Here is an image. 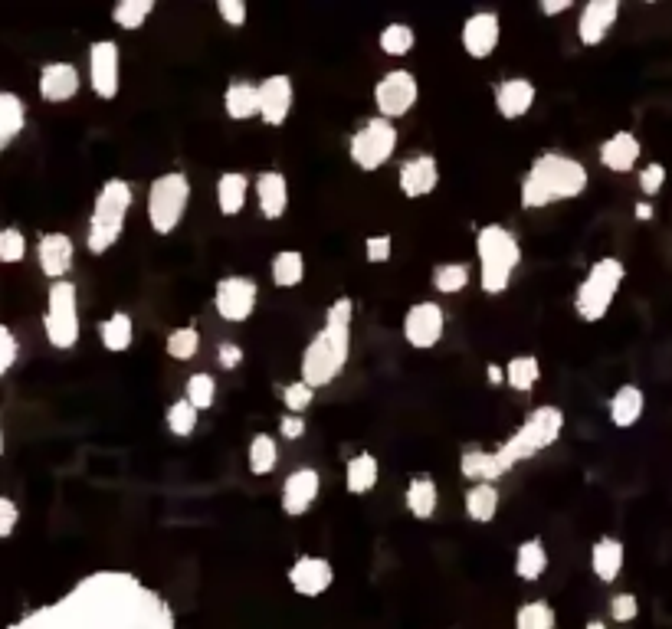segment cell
Returning <instances> with one entry per match:
<instances>
[{
	"instance_id": "1",
	"label": "cell",
	"mask_w": 672,
	"mask_h": 629,
	"mask_svg": "<svg viewBox=\"0 0 672 629\" xmlns=\"http://www.w3.org/2000/svg\"><path fill=\"white\" fill-rule=\"evenodd\" d=\"M351 322H355V299L351 295H338L328 305L325 325L309 338L299 358V381L322 390L335 384L345 374L351 358Z\"/></svg>"
},
{
	"instance_id": "2",
	"label": "cell",
	"mask_w": 672,
	"mask_h": 629,
	"mask_svg": "<svg viewBox=\"0 0 672 629\" xmlns=\"http://www.w3.org/2000/svg\"><path fill=\"white\" fill-rule=\"evenodd\" d=\"M587 184H591V171L584 161L561 151H545L528 164L522 177V207L545 210L564 200H577L587 191Z\"/></svg>"
},
{
	"instance_id": "3",
	"label": "cell",
	"mask_w": 672,
	"mask_h": 629,
	"mask_svg": "<svg viewBox=\"0 0 672 629\" xmlns=\"http://www.w3.org/2000/svg\"><path fill=\"white\" fill-rule=\"evenodd\" d=\"M479 289L486 295H505L522 266V243L505 223H486L476 230Z\"/></svg>"
},
{
	"instance_id": "4",
	"label": "cell",
	"mask_w": 672,
	"mask_h": 629,
	"mask_svg": "<svg viewBox=\"0 0 672 629\" xmlns=\"http://www.w3.org/2000/svg\"><path fill=\"white\" fill-rule=\"evenodd\" d=\"M132 204H135V191L122 177H109V181L99 187L96 200H92L89 227H86V249L92 256H105L122 240Z\"/></svg>"
},
{
	"instance_id": "5",
	"label": "cell",
	"mask_w": 672,
	"mask_h": 629,
	"mask_svg": "<svg viewBox=\"0 0 672 629\" xmlns=\"http://www.w3.org/2000/svg\"><path fill=\"white\" fill-rule=\"evenodd\" d=\"M564 433V410L554 407V403H541L528 417L522 420V426L505 439V443L495 446V453L505 462V469H515L518 462L535 459L538 453H545Z\"/></svg>"
},
{
	"instance_id": "6",
	"label": "cell",
	"mask_w": 672,
	"mask_h": 629,
	"mask_svg": "<svg viewBox=\"0 0 672 629\" xmlns=\"http://www.w3.org/2000/svg\"><path fill=\"white\" fill-rule=\"evenodd\" d=\"M623 279H627V266L617 256H600L591 269L584 272V279L574 289V315L587 325L604 322L610 315L613 302H617Z\"/></svg>"
},
{
	"instance_id": "7",
	"label": "cell",
	"mask_w": 672,
	"mask_h": 629,
	"mask_svg": "<svg viewBox=\"0 0 672 629\" xmlns=\"http://www.w3.org/2000/svg\"><path fill=\"white\" fill-rule=\"evenodd\" d=\"M191 194H194L191 177L184 171H164L148 184L145 217H148V227L155 230V236H171L181 227L187 217V207H191Z\"/></svg>"
},
{
	"instance_id": "8",
	"label": "cell",
	"mask_w": 672,
	"mask_h": 629,
	"mask_svg": "<svg viewBox=\"0 0 672 629\" xmlns=\"http://www.w3.org/2000/svg\"><path fill=\"white\" fill-rule=\"evenodd\" d=\"M43 335L56 351H73L82 338V318H79V292L69 279L50 282L46 292V312H43Z\"/></svg>"
},
{
	"instance_id": "9",
	"label": "cell",
	"mask_w": 672,
	"mask_h": 629,
	"mask_svg": "<svg viewBox=\"0 0 672 629\" xmlns=\"http://www.w3.org/2000/svg\"><path fill=\"white\" fill-rule=\"evenodd\" d=\"M397 145H400L397 122H391V118H381V115H371L368 122L358 125V132H351L348 158H351V164H355L358 171L374 174V171H381L384 164L394 158Z\"/></svg>"
},
{
	"instance_id": "10",
	"label": "cell",
	"mask_w": 672,
	"mask_h": 629,
	"mask_svg": "<svg viewBox=\"0 0 672 629\" xmlns=\"http://www.w3.org/2000/svg\"><path fill=\"white\" fill-rule=\"evenodd\" d=\"M420 102V79L417 73H410V69H391V73H384L381 79L374 82V105H377V115L381 118H404L414 112V105Z\"/></svg>"
},
{
	"instance_id": "11",
	"label": "cell",
	"mask_w": 672,
	"mask_h": 629,
	"mask_svg": "<svg viewBox=\"0 0 672 629\" xmlns=\"http://www.w3.org/2000/svg\"><path fill=\"white\" fill-rule=\"evenodd\" d=\"M256 305H259V286H256V279L240 276V272L217 279V286H214V312L227 325L250 322L253 312H256Z\"/></svg>"
},
{
	"instance_id": "12",
	"label": "cell",
	"mask_w": 672,
	"mask_h": 629,
	"mask_svg": "<svg viewBox=\"0 0 672 629\" xmlns=\"http://www.w3.org/2000/svg\"><path fill=\"white\" fill-rule=\"evenodd\" d=\"M89 86L96 99L112 102L122 92V46L115 40L89 43Z\"/></svg>"
},
{
	"instance_id": "13",
	"label": "cell",
	"mask_w": 672,
	"mask_h": 629,
	"mask_svg": "<svg viewBox=\"0 0 672 629\" xmlns=\"http://www.w3.org/2000/svg\"><path fill=\"white\" fill-rule=\"evenodd\" d=\"M400 331H404V341L414 351H433L446 335V308L433 299L414 302L404 312V325H400Z\"/></svg>"
},
{
	"instance_id": "14",
	"label": "cell",
	"mask_w": 672,
	"mask_h": 629,
	"mask_svg": "<svg viewBox=\"0 0 672 629\" xmlns=\"http://www.w3.org/2000/svg\"><path fill=\"white\" fill-rule=\"evenodd\" d=\"M286 580H289V587H292V593H296V597L315 600V597H322V593L332 590V584H335V567L322 554H299L296 561L289 564Z\"/></svg>"
},
{
	"instance_id": "15",
	"label": "cell",
	"mask_w": 672,
	"mask_h": 629,
	"mask_svg": "<svg viewBox=\"0 0 672 629\" xmlns=\"http://www.w3.org/2000/svg\"><path fill=\"white\" fill-rule=\"evenodd\" d=\"M459 43H463V53L469 59H476V63L489 59L502 43V17L495 14V10H476V14H469L463 20V27H459Z\"/></svg>"
},
{
	"instance_id": "16",
	"label": "cell",
	"mask_w": 672,
	"mask_h": 629,
	"mask_svg": "<svg viewBox=\"0 0 672 629\" xmlns=\"http://www.w3.org/2000/svg\"><path fill=\"white\" fill-rule=\"evenodd\" d=\"M318 495H322V472L312 469V466H299V469L289 472L286 482H282L279 508L289 518H302V515L312 512V505L318 502Z\"/></svg>"
},
{
	"instance_id": "17",
	"label": "cell",
	"mask_w": 672,
	"mask_h": 629,
	"mask_svg": "<svg viewBox=\"0 0 672 629\" xmlns=\"http://www.w3.org/2000/svg\"><path fill=\"white\" fill-rule=\"evenodd\" d=\"M292 105H296V86L292 76L273 73L259 82V122L266 128H282L289 122Z\"/></svg>"
},
{
	"instance_id": "18",
	"label": "cell",
	"mask_w": 672,
	"mask_h": 629,
	"mask_svg": "<svg viewBox=\"0 0 672 629\" xmlns=\"http://www.w3.org/2000/svg\"><path fill=\"white\" fill-rule=\"evenodd\" d=\"M620 20V0H591V4L581 7V14H577V43L587 46V50H594V46L604 43L613 27H617Z\"/></svg>"
},
{
	"instance_id": "19",
	"label": "cell",
	"mask_w": 672,
	"mask_h": 629,
	"mask_svg": "<svg viewBox=\"0 0 672 629\" xmlns=\"http://www.w3.org/2000/svg\"><path fill=\"white\" fill-rule=\"evenodd\" d=\"M253 194H256V210L259 217H263L266 223H276L289 213V177L269 168V171H259L253 177Z\"/></svg>"
},
{
	"instance_id": "20",
	"label": "cell",
	"mask_w": 672,
	"mask_h": 629,
	"mask_svg": "<svg viewBox=\"0 0 672 629\" xmlns=\"http://www.w3.org/2000/svg\"><path fill=\"white\" fill-rule=\"evenodd\" d=\"M37 263H40V272L50 282H63L69 272H73V263H76L73 236H66L60 230L43 233L40 243H37Z\"/></svg>"
},
{
	"instance_id": "21",
	"label": "cell",
	"mask_w": 672,
	"mask_h": 629,
	"mask_svg": "<svg viewBox=\"0 0 672 629\" xmlns=\"http://www.w3.org/2000/svg\"><path fill=\"white\" fill-rule=\"evenodd\" d=\"M37 89H40V99L50 102V105H63V102H73L82 89V73L76 69V63H66V59H56V63H46L40 69V79H37Z\"/></svg>"
},
{
	"instance_id": "22",
	"label": "cell",
	"mask_w": 672,
	"mask_h": 629,
	"mask_svg": "<svg viewBox=\"0 0 672 629\" xmlns=\"http://www.w3.org/2000/svg\"><path fill=\"white\" fill-rule=\"evenodd\" d=\"M440 184V164L433 154H414L397 168V187L407 200H423Z\"/></svg>"
},
{
	"instance_id": "23",
	"label": "cell",
	"mask_w": 672,
	"mask_h": 629,
	"mask_svg": "<svg viewBox=\"0 0 672 629\" xmlns=\"http://www.w3.org/2000/svg\"><path fill=\"white\" fill-rule=\"evenodd\" d=\"M535 99H538V86L525 76L502 79L499 86H495V112H499L505 122H518V118H525L535 109Z\"/></svg>"
},
{
	"instance_id": "24",
	"label": "cell",
	"mask_w": 672,
	"mask_h": 629,
	"mask_svg": "<svg viewBox=\"0 0 672 629\" xmlns=\"http://www.w3.org/2000/svg\"><path fill=\"white\" fill-rule=\"evenodd\" d=\"M597 158L610 174H630L643 158V145L633 132H613L610 138L600 141Z\"/></svg>"
},
{
	"instance_id": "25",
	"label": "cell",
	"mask_w": 672,
	"mask_h": 629,
	"mask_svg": "<svg viewBox=\"0 0 672 629\" xmlns=\"http://www.w3.org/2000/svg\"><path fill=\"white\" fill-rule=\"evenodd\" d=\"M643 410H646V394L640 384H620L607 403V417L617 430H633V426L643 420Z\"/></svg>"
},
{
	"instance_id": "26",
	"label": "cell",
	"mask_w": 672,
	"mask_h": 629,
	"mask_svg": "<svg viewBox=\"0 0 672 629\" xmlns=\"http://www.w3.org/2000/svg\"><path fill=\"white\" fill-rule=\"evenodd\" d=\"M623 564H627V548H623L620 538L613 534H600L591 544V571L600 584H613L623 574Z\"/></svg>"
},
{
	"instance_id": "27",
	"label": "cell",
	"mask_w": 672,
	"mask_h": 629,
	"mask_svg": "<svg viewBox=\"0 0 672 629\" xmlns=\"http://www.w3.org/2000/svg\"><path fill=\"white\" fill-rule=\"evenodd\" d=\"M459 476H463L469 485H476V482L499 485L502 476H509V469H505V462L499 459L495 449H466V453L459 456Z\"/></svg>"
},
{
	"instance_id": "28",
	"label": "cell",
	"mask_w": 672,
	"mask_h": 629,
	"mask_svg": "<svg viewBox=\"0 0 672 629\" xmlns=\"http://www.w3.org/2000/svg\"><path fill=\"white\" fill-rule=\"evenodd\" d=\"M253 181L243 171H223L217 177V210L220 217H240L250 200Z\"/></svg>"
},
{
	"instance_id": "29",
	"label": "cell",
	"mask_w": 672,
	"mask_h": 629,
	"mask_svg": "<svg viewBox=\"0 0 672 629\" xmlns=\"http://www.w3.org/2000/svg\"><path fill=\"white\" fill-rule=\"evenodd\" d=\"M502 508V492L495 482H476L463 495V512L473 525H489Z\"/></svg>"
},
{
	"instance_id": "30",
	"label": "cell",
	"mask_w": 672,
	"mask_h": 629,
	"mask_svg": "<svg viewBox=\"0 0 672 629\" xmlns=\"http://www.w3.org/2000/svg\"><path fill=\"white\" fill-rule=\"evenodd\" d=\"M404 508L410 512V518L430 521L436 515V508H440V485H436V479L430 476L410 479L404 489Z\"/></svg>"
},
{
	"instance_id": "31",
	"label": "cell",
	"mask_w": 672,
	"mask_h": 629,
	"mask_svg": "<svg viewBox=\"0 0 672 629\" xmlns=\"http://www.w3.org/2000/svg\"><path fill=\"white\" fill-rule=\"evenodd\" d=\"M377 479H381V462L374 453H355L345 462V489L348 495H368L377 489Z\"/></svg>"
},
{
	"instance_id": "32",
	"label": "cell",
	"mask_w": 672,
	"mask_h": 629,
	"mask_svg": "<svg viewBox=\"0 0 672 629\" xmlns=\"http://www.w3.org/2000/svg\"><path fill=\"white\" fill-rule=\"evenodd\" d=\"M551 557H548V544L541 538H528L515 548V564L512 571L518 580H525V584H535V580H541V574L548 571Z\"/></svg>"
},
{
	"instance_id": "33",
	"label": "cell",
	"mask_w": 672,
	"mask_h": 629,
	"mask_svg": "<svg viewBox=\"0 0 672 629\" xmlns=\"http://www.w3.org/2000/svg\"><path fill=\"white\" fill-rule=\"evenodd\" d=\"M223 112L230 122H250L259 115V86L256 82H230L223 89Z\"/></svg>"
},
{
	"instance_id": "34",
	"label": "cell",
	"mask_w": 672,
	"mask_h": 629,
	"mask_svg": "<svg viewBox=\"0 0 672 629\" xmlns=\"http://www.w3.org/2000/svg\"><path fill=\"white\" fill-rule=\"evenodd\" d=\"M99 341L109 354H125L135 344V318L128 312H112L105 322H99Z\"/></svg>"
},
{
	"instance_id": "35",
	"label": "cell",
	"mask_w": 672,
	"mask_h": 629,
	"mask_svg": "<svg viewBox=\"0 0 672 629\" xmlns=\"http://www.w3.org/2000/svg\"><path fill=\"white\" fill-rule=\"evenodd\" d=\"M23 128H27V105L17 92H0V154L14 145Z\"/></svg>"
},
{
	"instance_id": "36",
	"label": "cell",
	"mask_w": 672,
	"mask_h": 629,
	"mask_svg": "<svg viewBox=\"0 0 672 629\" xmlns=\"http://www.w3.org/2000/svg\"><path fill=\"white\" fill-rule=\"evenodd\" d=\"M269 279L276 289H296L305 282V253L302 249H279L269 259Z\"/></svg>"
},
{
	"instance_id": "37",
	"label": "cell",
	"mask_w": 672,
	"mask_h": 629,
	"mask_svg": "<svg viewBox=\"0 0 672 629\" xmlns=\"http://www.w3.org/2000/svg\"><path fill=\"white\" fill-rule=\"evenodd\" d=\"M246 466L256 479L269 476L279 466V439L273 433H253L250 446H246Z\"/></svg>"
},
{
	"instance_id": "38",
	"label": "cell",
	"mask_w": 672,
	"mask_h": 629,
	"mask_svg": "<svg viewBox=\"0 0 672 629\" xmlns=\"http://www.w3.org/2000/svg\"><path fill=\"white\" fill-rule=\"evenodd\" d=\"M164 354H168L171 361L178 364H187L194 361L200 354V328L197 325H178L168 331V338H164Z\"/></svg>"
},
{
	"instance_id": "39",
	"label": "cell",
	"mask_w": 672,
	"mask_h": 629,
	"mask_svg": "<svg viewBox=\"0 0 672 629\" xmlns=\"http://www.w3.org/2000/svg\"><path fill=\"white\" fill-rule=\"evenodd\" d=\"M541 381V361L535 354H515V358L505 364V384L518 394H528Z\"/></svg>"
},
{
	"instance_id": "40",
	"label": "cell",
	"mask_w": 672,
	"mask_h": 629,
	"mask_svg": "<svg viewBox=\"0 0 672 629\" xmlns=\"http://www.w3.org/2000/svg\"><path fill=\"white\" fill-rule=\"evenodd\" d=\"M197 423H200V410L194 407L191 400H171L168 410H164V426H168V433L174 439H187L197 433Z\"/></svg>"
},
{
	"instance_id": "41",
	"label": "cell",
	"mask_w": 672,
	"mask_h": 629,
	"mask_svg": "<svg viewBox=\"0 0 672 629\" xmlns=\"http://www.w3.org/2000/svg\"><path fill=\"white\" fill-rule=\"evenodd\" d=\"M377 46H381L384 56L404 59L417 46V33H414V27H410V23L394 20V23H387L381 33H377Z\"/></svg>"
},
{
	"instance_id": "42",
	"label": "cell",
	"mask_w": 672,
	"mask_h": 629,
	"mask_svg": "<svg viewBox=\"0 0 672 629\" xmlns=\"http://www.w3.org/2000/svg\"><path fill=\"white\" fill-rule=\"evenodd\" d=\"M155 10H158L155 0H119V4L112 7V23L119 30L135 33L145 27V20L155 14Z\"/></svg>"
},
{
	"instance_id": "43",
	"label": "cell",
	"mask_w": 672,
	"mask_h": 629,
	"mask_svg": "<svg viewBox=\"0 0 672 629\" xmlns=\"http://www.w3.org/2000/svg\"><path fill=\"white\" fill-rule=\"evenodd\" d=\"M469 276H473V272H469L466 263H440L430 272V286L440 295H459L469 286Z\"/></svg>"
},
{
	"instance_id": "44",
	"label": "cell",
	"mask_w": 672,
	"mask_h": 629,
	"mask_svg": "<svg viewBox=\"0 0 672 629\" xmlns=\"http://www.w3.org/2000/svg\"><path fill=\"white\" fill-rule=\"evenodd\" d=\"M515 629H558V610L548 600H528L515 610Z\"/></svg>"
},
{
	"instance_id": "45",
	"label": "cell",
	"mask_w": 672,
	"mask_h": 629,
	"mask_svg": "<svg viewBox=\"0 0 672 629\" xmlns=\"http://www.w3.org/2000/svg\"><path fill=\"white\" fill-rule=\"evenodd\" d=\"M217 390H220V387H217V377H214V374L194 371V374L184 381V400H191L200 413H207V410H214Z\"/></svg>"
},
{
	"instance_id": "46",
	"label": "cell",
	"mask_w": 672,
	"mask_h": 629,
	"mask_svg": "<svg viewBox=\"0 0 672 629\" xmlns=\"http://www.w3.org/2000/svg\"><path fill=\"white\" fill-rule=\"evenodd\" d=\"M27 249H30V243L20 227H0V263H7V266L23 263V259H27Z\"/></svg>"
},
{
	"instance_id": "47",
	"label": "cell",
	"mask_w": 672,
	"mask_h": 629,
	"mask_svg": "<svg viewBox=\"0 0 672 629\" xmlns=\"http://www.w3.org/2000/svg\"><path fill=\"white\" fill-rule=\"evenodd\" d=\"M315 394H318V390L309 387L305 381H292V384H286V387L279 390L286 413H299V417H305V410H309L312 403H315Z\"/></svg>"
},
{
	"instance_id": "48",
	"label": "cell",
	"mask_w": 672,
	"mask_h": 629,
	"mask_svg": "<svg viewBox=\"0 0 672 629\" xmlns=\"http://www.w3.org/2000/svg\"><path fill=\"white\" fill-rule=\"evenodd\" d=\"M607 613H610L613 623L627 626V623L636 620V616H640V597H636V593H630V590L613 593L610 603H607Z\"/></svg>"
},
{
	"instance_id": "49",
	"label": "cell",
	"mask_w": 672,
	"mask_h": 629,
	"mask_svg": "<svg viewBox=\"0 0 672 629\" xmlns=\"http://www.w3.org/2000/svg\"><path fill=\"white\" fill-rule=\"evenodd\" d=\"M636 184H640V194L646 200L659 197V194H663V187H666V164H659V161L643 164L640 174H636Z\"/></svg>"
},
{
	"instance_id": "50",
	"label": "cell",
	"mask_w": 672,
	"mask_h": 629,
	"mask_svg": "<svg viewBox=\"0 0 672 629\" xmlns=\"http://www.w3.org/2000/svg\"><path fill=\"white\" fill-rule=\"evenodd\" d=\"M217 14L230 30H243L246 20H250V7L243 0H217Z\"/></svg>"
},
{
	"instance_id": "51",
	"label": "cell",
	"mask_w": 672,
	"mask_h": 629,
	"mask_svg": "<svg viewBox=\"0 0 672 629\" xmlns=\"http://www.w3.org/2000/svg\"><path fill=\"white\" fill-rule=\"evenodd\" d=\"M20 358V341L7 325H0V377L10 374V367Z\"/></svg>"
},
{
	"instance_id": "52",
	"label": "cell",
	"mask_w": 672,
	"mask_h": 629,
	"mask_svg": "<svg viewBox=\"0 0 672 629\" xmlns=\"http://www.w3.org/2000/svg\"><path fill=\"white\" fill-rule=\"evenodd\" d=\"M391 253H394V236L391 233H377V236H368V240H364V256H368V263H374V266L387 263Z\"/></svg>"
},
{
	"instance_id": "53",
	"label": "cell",
	"mask_w": 672,
	"mask_h": 629,
	"mask_svg": "<svg viewBox=\"0 0 672 629\" xmlns=\"http://www.w3.org/2000/svg\"><path fill=\"white\" fill-rule=\"evenodd\" d=\"M20 525V505L10 495H0V538H10Z\"/></svg>"
},
{
	"instance_id": "54",
	"label": "cell",
	"mask_w": 672,
	"mask_h": 629,
	"mask_svg": "<svg viewBox=\"0 0 672 629\" xmlns=\"http://www.w3.org/2000/svg\"><path fill=\"white\" fill-rule=\"evenodd\" d=\"M243 348L237 341H220L217 344V364L223 367V371H237V367L243 364Z\"/></svg>"
},
{
	"instance_id": "55",
	"label": "cell",
	"mask_w": 672,
	"mask_h": 629,
	"mask_svg": "<svg viewBox=\"0 0 672 629\" xmlns=\"http://www.w3.org/2000/svg\"><path fill=\"white\" fill-rule=\"evenodd\" d=\"M305 430H309V423H305V417H299V413H282V420H279V436L282 439H302L305 436Z\"/></svg>"
},
{
	"instance_id": "56",
	"label": "cell",
	"mask_w": 672,
	"mask_h": 629,
	"mask_svg": "<svg viewBox=\"0 0 672 629\" xmlns=\"http://www.w3.org/2000/svg\"><path fill=\"white\" fill-rule=\"evenodd\" d=\"M538 10L545 17H561V14H568V10H571V0H541Z\"/></svg>"
},
{
	"instance_id": "57",
	"label": "cell",
	"mask_w": 672,
	"mask_h": 629,
	"mask_svg": "<svg viewBox=\"0 0 672 629\" xmlns=\"http://www.w3.org/2000/svg\"><path fill=\"white\" fill-rule=\"evenodd\" d=\"M633 217L640 220V223H650V220L656 217V210H653V204H650V200H636V207H633Z\"/></svg>"
},
{
	"instance_id": "58",
	"label": "cell",
	"mask_w": 672,
	"mask_h": 629,
	"mask_svg": "<svg viewBox=\"0 0 672 629\" xmlns=\"http://www.w3.org/2000/svg\"><path fill=\"white\" fill-rule=\"evenodd\" d=\"M486 381L492 384V387H499V384H505V364H486Z\"/></svg>"
},
{
	"instance_id": "59",
	"label": "cell",
	"mask_w": 672,
	"mask_h": 629,
	"mask_svg": "<svg viewBox=\"0 0 672 629\" xmlns=\"http://www.w3.org/2000/svg\"><path fill=\"white\" fill-rule=\"evenodd\" d=\"M584 629H610V626H607L604 620H587V623H584Z\"/></svg>"
},
{
	"instance_id": "60",
	"label": "cell",
	"mask_w": 672,
	"mask_h": 629,
	"mask_svg": "<svg viewBox=\"0 0 672 629\" xmlns=\"http://www.w3.org/2000/svg\"><path fill=\"white\" fill-rule=\"evenodd\" d=\"M0 456H4V417H0Z\"/></svg>"
},
{
	"instance_id": "61",
	"label": "cell",
	"mask_w": 672,
	"mask_h": 629,
	"mask_svg": "<svg viewBox=\"0 0 672 629\" xmlns=\"http://www.w3.org/2000/svg\"><path fill=\"white\" fill-rule=\"evenodd\" d=\"M453 629H459V626H453Z\"/></svg>"
}]
</instances>
